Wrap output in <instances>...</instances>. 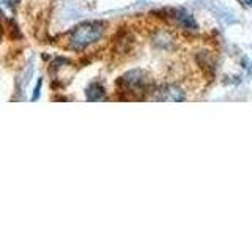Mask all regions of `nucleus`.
Listing matches in <instances>:
<instances>
[{
	"mask_svg": "<svg viewBox=\"0 0 252 236\" xmlns=\"http://www.w3.org/2000/svg\"><path fill=\"white\" fill-rule=\"evenodd\" d=\"M104 22L92 21L84 22L81 26H77L68 36V46L73 51H84L89 46L99 41L102 33H104Z\"/></svg>",
	"mask_w": 252,
	"mask_h": 236,
	"instance_id": "nucleus-1",
	"label": "nucleus"
},
{
	"mask_svg": "<svg viewBox=\"0 0 252 236\" xmlns=\"http://www.w3.org/2000/svg\"><path fill=\"white\" fill-rule=\"evenodd\" d=\"M150 81L148 74L142 69H134L128 71L122 79H120V85L125 90V93H131V94H140V93H147L150 88Z\"/></svg>",
	"mask_w": 252,
	"mask_h": 236,
	"instance_id": "nucleus-2",
	"label": "nucleus"
},
{
	"mask_svg": "<svg viewBox=\"0 0 252 236\" xmlns=\"http://www.w3.org/2000/svg\"><path fill=\"white\" fill-rule=\"evenodd\" d=\"M153 99L156 101H183L185 94L181 93L175 85H164L155 91Z\"/></svg>",
	"mask_w": 252,
	"mask_h": 236,
	"instance_id": "nucleus-3",
	"label": "nucleus"
},
{
	"mask_svg": "<svg viewBox=\"0 0 252 236\" xmlns=\"http://www.w3.org/2000/svg\"><path fill=\"white\" fill-rule=\"evenodd\" d=\"M85 94H87V99H89V101H102V99H106L104 87H102L101 84H98V82H93L89 88H87Z\"/></svg>",
	"mask_w": 252,
	"mask_h": 236,
	"instance_id": "nucleus-4",
	"label": "nucleus"
},
{
	"mask_svg": "<svg viewBox=\"0 0 252 236\" xmlns=\"http://www.w3.org/2000/svg\"><path fill=\"white\" fill-rule=\"evenodd\" d=\"M175 19L178 21L180 26H183L185 29H195V22H194V19H192L189 14L183 13V11H178L177 16H175Z\"/></svg>",
	"mask_w": 252,
	"mask_h": 236,
	"instance_id": "nucleus-5",
	"label": "nucleus"
},
{
	"mask_svg": "<svg viewBox=\"0 0 252 236\" xmlns=\"http://www.w3.org/2000/svg\"><path fill=\"white\" fill-rule=\"evenodd\" d=\"M39 90H41V79L38 81V84H36V88H35V94L32 96V99L33 101H36L38 98H39Z\"/></svg>",
	"mask_w": 252,
	"mask_h": 236,
	"instance_id": "nucleus-6",
	"label": "nucleus"
},
{
	"mask_svg": "<svg viewBox=\"0 0 252 236\" xmlns=\"http://www.w3.org/2000/svg\"><path fill=\"white\" fill-rule=\"evenodd\" d=\"M0 3L6 6H13L14 3H18V0H0Z\"/></svg>",
	"mask_w": 252,
	"mask_h": 236,
	"instance_id": "nucleus-7",
	"label": "nucleus"
}]
</instances>
